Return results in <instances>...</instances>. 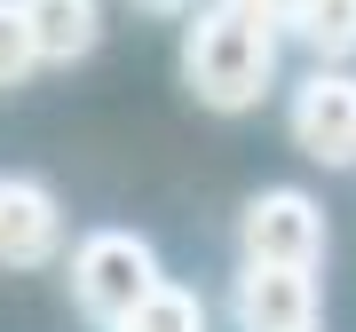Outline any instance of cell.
I'll return each mask as SVG.
<instances>
[{
	"instance_id": "obj_1",
	"label": "cell",
	"mask_w": 356,
	"mask_h": 332,
	"mask_svg": "<svg viewBox=\"0 0 356 332\" xmlns=\"http://www.w3.org/2000/svg\"><path fill=\"white\" fill-rule=\"evenodd\" d=\"M182 79L214 111H254L269 95V79H277V24H261L238 0H214L182 40Z\"/></svg>"
},
{
	"instance_id": "obj_2",
	"label": "cell",
	"mask_w": 356,
	"mask_h": 332,
	"mask_svg": "<svg viewBox=\"0 0 356 332\" xmlns=\"http://www.w3.org/2000/svg\"><path fill=\"white\" fill-rule=\"evenodd\" d=\"M159 285H166L159 277V254L135 230H95L72 254V293H79V308H88L95 324H127Z\"/></svg>"
},
{
	"instance_id": "obj_3",
	"label": "cell",
	"mask_w": 356,
	"mask_h": 332,
	"mask_svg": "<svg viewBox=\"0 0 356 332\" xmlns=\"http://www.w3.org/2000/svg\"><path fill=\"white\" fill-rule=\"evenodd\" d=\"M238 245L254 269H317L325 261V206L309 190H261L238 222Z\"/></svg>"
},
{
	"instance_id": "obj_4",
	"label": "cell",
	"mask_w": 356,
	"mask_h": 332,
	"mask_svg": "<svg viewBox=\"0 0 356 332\" xmlns=\"http://www.w3.org/2000/svg\"><path fill=\"white\" fill-rule=\"evenodd\" d=\"M293 142L317 166H356V72H309L293 88Z\"/></svg>"
},
{
	"instance_id": "obj_5",
	"label": "cell",
	"mask_w": 356,
	"mask_h": 332,
	"mask_svg": "<svg viewBox=\"0 0 356 332\" xmlns=\"http://www.w3.org/2000/svg\"><path fill=\"white\" fill-rule=\"evenodd\" d=\"M238 332H317V269H254L245 261Z\"/></svg>"
},
{
	"instance_id": "obj_6",
	"label": "cell",
	"mask_w": 356,
	"mask_h": 332,
	"mask_svg": "<svg viewBox=\"0 0 356 332\" xmlns=\"http://www.w3.org/2000/svg\"><path fill=\"white\" fill-rule=\"evenodd\" d=\"M56 238H64L56 190L8 174V182H0V269H40V261L56 254Z\"/></svg>"
},
{
	"instance_id": "obj_7",
	"label": "cell",
	"mask_w": 356,
	"mask_h": 332,
	"mask_svg": "<svg viewBox=\"0 0 356 332\" xmlns=\"http://www.w3.org/2000/svg\"><path fill=\"white\" fill-rule=\"evenodd\" d=\"M24 16V40H32V64H72L103 40V8L95 0H16Z\"/></svg>"
},
{
	"instance_id": "obj_8",
	"label": "cell",
	"mask_w": 356,
	"mask_h": 332,
	"mask_svg": "<svg viewBox=\"0 0 356 332\" xmlns=\"http://www.w3.org/2000/svg\"><path fill=\"white\" fill-rule=\"evenodd\" d=\"M285 24L301 32L325 64H332V56H356V0H293Z\"/></svg>"
},
{
	"instance_id": "obj_9",
	"label": "cell",
	"mask_w": 356,
	"mask_h": 332,
	"mask_svg": "<svg viewBox=\"0 0 356 332\" xmlns=\"http://www.w3.org/2000/svg\"><path fill=\"white\" fill-rule=\"evenodd\" d=\"M111 332H206V308H198V293H182V285H159V293L143 301L127 324H111Z\"/></svg>"
},
{
	"instance_id": "obj_10",
	"label": "cell",
	"mask_w": 356,
	"mask_h": 332,
	"mask_svg": "<svg viewBox=\"0 0 356 332\" xmlns=\"http://www.w3.org/2000/svg\"><path fill=\"white\" fill-rule=\"evenodd\" d=\"M24 72H32V40H24V16H16V0H0V88H16Z\"/></svg>"
},
{
	"instance_id": "obj_11",
	"label": "cell",
	"mask_w": 356,
	"mask_h": 332,
	"mask_svg": "<svg viewBox=\"0 0 356 332\" xmlns=\"http://www.w3.org/2000/svg\"><path fill=\"white\" fill-rule=\"evenodd\" d=\"M238 8H254L261 24H285V8H293V0H238Z\"/></svg>"
},
{
	"instance_id": "obj_12",
	"label": "cell",
	"mask_w": 356,
	"mask_h": 332,
	"mask_svg": "<svg viewBox=\"0 0 356 332\" xmlns=\"http://www.w3.org/2000/svg\"><path fill=\"white\" fill-rule=\"evenodd\" d=\"M135 8H143V16H182L191 0H135Z\"/></svg>"
}]
</instances>
